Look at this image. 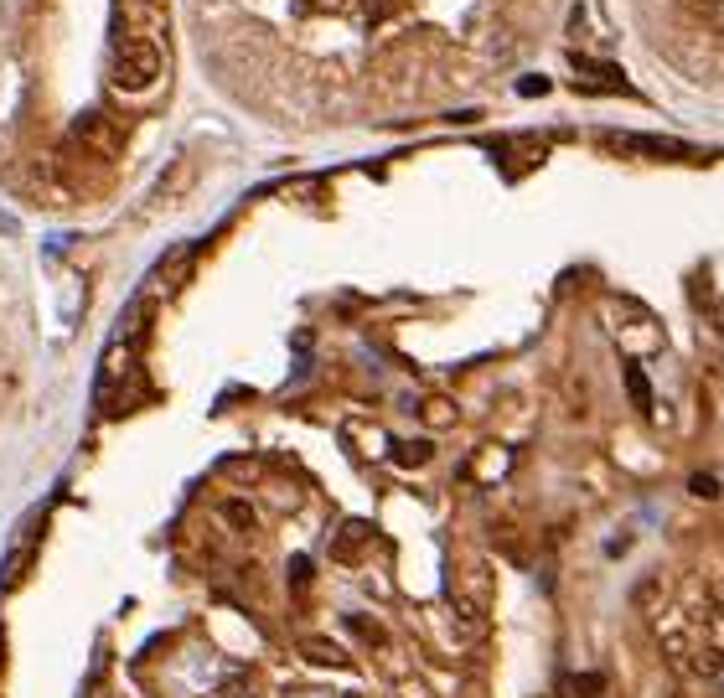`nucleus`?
Listing matches in <instances>:
<instances>
[{"label":"nucleus","mask_w":724,"mask_h":698,"mask_svg":"<svg viewBox=\"0 0 724 698\" xmlns=\"http://www.w3.org/2000/svg\"><path fill=\"white\" fill-rule=\"evenodd\" d=\"M161 68H166V57H161V42H150V37H135V42H125V47L114 52V68H109V78H114V88H119V94H145V88L161 78Z\"/></svg>","instance_id":"obj_1"},{"label":"nucleus","mask_w":724,"mask_h":698,"mask_svg":"<svg viewBox=\"0 0 724 698\" xmlns=\"http://www.w3.org/2000/svg\"><path fill=\"white\" fill-rule=\"evenodd\" d=\"M73 140L88 150V156H99V161H114L119 150H125V130H119V119H109V114H99V109L78 119Z\"/></svg>","instance_id":"obj_2"},{"label":"nucleus","mask_w":724,"mask_h":698,"mask_svg":"<svg viewBox=\"0 0 724 698\" xmlns=\"http://www.w3.org/2000/svg\"><path fill=\"white\" fill-rule=\"evenodd\" d=\"M611 150H631V156H652V161H693V150L678 145V140H637V135H616Z\"/></svg>","instance_id":"obj_3"},{"label":"nucleus","mask_w":724,"mask_h":698,"mask_svg":"<svg viewBox=\"0 0 724 698\" xmlns=\"http://www.w3.org/2000/svg\"><path fill=\"white\" fill-rule=\"evenodd\" d=\"M575 73H580V88H590V94H626V73L611 63H585L580 57Z\"/></svg>","instance_id":"obj_4"},{"label":"nucleus","mask_w":724,"mask_h":698,"mask_svg":"<svg viewBox=\"0 0 724 698\" xmlns=\"http://www.w3.org/2000/svg\"><path fill=\"white\" fill-rule=\"evenodd\" d=\"M621 378H626V393H631V404H637V414L652 419V383H647V373H642V362L626 357V362H621Z\"/></svg>","instance_id":"obj_5"},{"label":"nucleus","mask_w":724,"mask_h":698,"mask_svg":"<svg viewBox=\"0 0 724 698\" xmlns=\"http://www.w3.org/2000/svg\"><path fill=\"white\" fill-rule=\"evenodd\" d=\"M419 414H425V424H430V430H450V424L461 419L456 399H445V393H430V399L419 404Z\"/></svg>","instance_id":"obj_6"},{"label":"nucleus","mask_w":724,"mask_h":698,"mask_svg":"<svg viewBox=\"0 0 724 698\" xmlns=\"http://www.w3.org/2000/svg\"><path fill=\"white\" fill-rule=\"evenodd\" d=\"M559 693L564 698H600V693H606V673H564Z\"/></svg>","instance_id":"obj_7"},{"label":"nucleus","mask_w":724,"mask_h":698,"mask_svg":"<svg viewBox=\"0 0 724 698\" xmlns=\"http://www.w3.org/2000/svg\"><path fill=\"white\" fill-rule=\"evenodd\" d=\"M218 518L233 528V533H254L259 528V518H254V507L249 502H238V497H228L223 507H218Z\"/></svg>","instance_id":"obj_8"},{"label":"nucleus","mask_w":724,"mask_h":698,"mask_svg":"<svg viewBox=\"0 0 724 698\" xmlns=\"http://www.w3.org/2000/svg\"><path fill=\"white\" fill-rule=\"evenodd\" d=\"M362 543H368V523H342V533L331 538V554H342V559H352Z\"/></svg>","instance_id":"obj_9"},{"label":"nucleus","mask_w":724,"mask_h":698,"mask_svg":"<svg viewBox=\"0 0 724 698\" xmlns=\"http://www.w3.org/2000/svg\"><path fill=\"white\" fill-rule=\"evenodd\" d=\"M435 455V445L430 440H404V445H394V461L404 466V471H414V466H425Z\"/></svg>","instance_id":"obj_10"},{"label":"nucleus","mask_w":724,"mask_h":698,"mask_svg":"<svg viewBox=\"0 0 724 698\" xmlns=\"http://www.w3.org/2000/svg\"><path fill=\"white\" fill-rule=\"evenodd\" d=\"M502 471H507V450H481L476 476H481V481H492V476H502Z\"/></svg>","instance_id":"obj_11"},{"label":"nucleus","mask_w":724,"mask_h":698,"mask_svg":"<svg viewBox=\"0 0 724 698\" xmlns=\"http://www.w3.org/2000/svg\"><path fill=\"white\" fill-rule=\"evenodd\" d=\"M26 559H32V549H26V543H21V549L11 554V564H6V574H0V585H6V590H11V585L21 580V574H26Z\"/></svg>","instance_id":"obj_12"},{"label":"nucleus","mask_w":724,"mask_h":698,"mask_svg":"<svg viewBox=\"0 0 724 698\" xmlns=\"http://www.w3.org/2000/svg\"><path fill=\"white\" fill-rule=\"evenodd\" d=\"M306 652H311L316 662H342V652L331 647V642H321V636H311V642H306Z\"/></svg>","instance_id":"obj_13"},{"label":"nucleus","mask_w":724,"mask_h":698,"mask_svg":"<svg viewBox=\"0 0 724 698\" xmlns=\"http://www.w3.org/2000/svg\"><path fill=\"white\" fill-rule=\"evenodd\" d=\"M688 492H693V497H719V481L699 471V476H693V481H688Z\"/></svg>","instance_id":"obj_14"},{"label":"nucleus","mask_w":724,"mask_h":698,"mask_svg":"<svg viewBox=\"0 0 724 698\" xmlns=\"http://www.w3.org/2000/svg\"><path fill=\"white\" fill-rule=\"evenodd\" d=\"M290 585H295V590L311 585V559H295V564H290Z\"/></svg>","instance_id":"obj_15"},{"label":"nucleus","mask_w":724,"mask_h":698,"mask_svg":"<svg viewBox=\"0 0 724 698\" xmlns=\"http://www.w3.org/2000/svg\"><path fill=\"white\" fill-rule=\"evenodd\" d=\"M347 626H352L357 636H368V642H383V631H378L373 621H362V616H347Z\"/></svg>","instance_id":"obj_16"},{"label":"nucleus","mask_w":724,"mask_h":698,"mask_svg":"<svg viewBox=\"0 0 724 698\" xmlns=\"http://www.w3.org/2000/svg\"><path fill=\"white\" fill-rule=\"evenodd\" d=\"M518 94H523V99H538V94H549V78H523V83H518Z\"/></svg>","instance_id":"obj_17"},{"label":"nucleus","mask_w":724,"mask_h":698,"mask_svg":"<svg viewBox=\"0 0 724 698\" xmlns=\"http://www.w3.org/2000/svg\"><path fill=\"white\" fill-rule=\"evenodd\" d=\"M0 657H6V636H0Z\"/></svg>","instance_id":"obj_18"}]
</instances>
